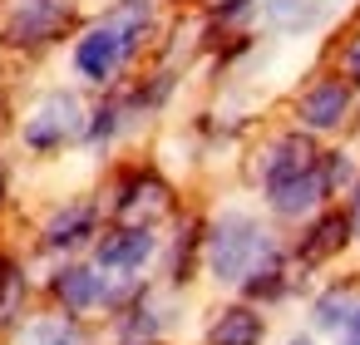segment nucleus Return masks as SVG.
Masks as SVG:
<instances>
[{"instance_id": "nucleus-16", "label": "nucleus", "mask_w": 360, "mask_h": 345, "mask_svg": "<svg viewBox=\"0 0 360 345\" xmlns=\"http://www.w3.org/2000/svg\"><path fill=\"white\" fill-rule=\"evenodd\" d=\"M350 217H355V232H360V188H355V212Z\"/></svg>"}, {"instance_id": "nucleus-8", "label": "nucleus", "mask_w": 360, "mask_h": 345, "mask_svg": "<svg viewBox=\"0 0 360 345\" xmlns=\"http://www.w3.org/2000/svg\"><path fill=\"white\" fill-rule=\"evenodd\" d=\"M262 340V315H252L247 306L222 311V320L212 325V345H257Z\"/></svg>"}, {"instance_id": "nucleus-14", "label": "nucleus", "mask_w": 360, "mask_h": 345, "mask_svg": "<svg viewBox=\"0 0 360 345\" xmlns=\"http://www.w3.org/2000/svg\"><path fill=\"white\" fill-rule=\"evenodd\" d=\"M345 70H350V74H355V79H360V45H355V50H350V55H345Z\"/></svg>"}, {"instance_id": "nucleus-6", "label": "nucleus", "mask_w": 360, "mask_h": 345, "mask_svg": "<svg viewBox=\"0 0 360 345\" xmlns=\"http://www.w3.org/2000/svg\"><path fill=\"white\" fill-rule=\"evenodd\" d=\"M55 296H60L70 311H89L104 291H99V276H94L89 266H65V271L55 276Z\"/></svg>"}, {"instance_id": "nucleus-9", "label": "nucleus", "mask_w": 360, "mask_h": 345, "mask_svg": "<svg viewBox=\"0 0 360 345\" xmlns=\"http://www.w3.org/2000/svg\"><path fill=\"white\" fill-rule=\"evenodd\" d=\"M20 345H84L79 325L65 320V315H50V320H30L20 330Z\"/></svg>"}, {"instance_id": "nucleus-2", "label": "nucleus", "mask_w": 360, "mask_h": 345, "mask_svg": "<svg viewBox=\"0 0 360 345\" xmlns=\"http://www.w3.org/2000/svg\"><path fill=\"white\" fill-rule=\"evenodd\" d=\"M75 134H79V104H75L70 94H50V99L30 114V124H25V143L40 148V153L60 148V143L75 138Z\"/></svg>"}, {"instance_id": "nucleus-1", "label": "nucleus", "mask_w": 360, "mask_h": 345, "mask_svg": "<svg viewBox=\"0 0 360 345\" xmlns=\"http://www.w3.org/2000/svg\"><path fill=\"white\" fill-rule=\"evenodd\" d=\"M262 261H271V247H266V237H262V227L252 217L232 212V217H222L212 227V237H207V266H212L217 281H247Z\"/></svg>"}, {"instance_id": "nucleus-3", "label": "nucleus", "mask_w": 360, "mask_h": 345, "mask_svg": "<svg viewBox=\"0 0 360 345\" xmlns=\"http://www.w3.org/2000/svg\"><path fill=\"white\" fill-rule=\"evenodd\" d=\"M321 193H326V178H321L316 168H306V173H296V178H281V183H266V197H271V207H276L281 217H301L306 207H316Z\"/></svg>"}, {"instance_id": "nucleus-13", "label": "nucleus", "mask_w": 360, "mask_h": 345, "mask_svg": "<svg viewBox=\"0 0 360 345\" xmlns=\"http://www.w3.org/2000/svg\"><path fill=\"white\" fill-rule=\"evenodd\" d=\"M345 227H350L345 217H326V222L316 227V242L306 247V256H321V252H330V247H340V242H345Z\"/></svg>"}, {"instance_id": "nucleus-10", "label": "nucleus", "mask_w": 360, "mask_h": 345, "mask_svg": "<svg viewBox=\"0 0 360 345\" xmlns=\"http://www.w3.org/2000/svg\"><path fill=\"white\" fill-rule=\"evenodd\" d=\"M266 20L276 30H306L316 25V6L311 0H266Z\"/></svg>"}, {"instance_id": "nucleus-17", "label": "nucleus", "mask_w": 360, "mask_h": 345, "mask_svg": "<svg viewBox=\"0 0 360 345\" xmlns=\"http://www.w3.org/2000/svg\"><path fill=\"white\" fill-rule=\"evenodd\" d=\"M291 345H311V340H291Z\"/></svg>"}, {"instance_id": "nucleus-7", "label": "nucleus", "mask_w": 360, "mask_h": 345, "mask_svg": "<svg viewBox=\"0 0 360 345\" xmlns=\"http://www.w3.org/2000/svg\"><path fill=\"white\" fill-rule=\"evenodd\" d=\"M306 168H316L311 143H306V138H281V143L271 148V158H266V183L296 178V173H306Z\"/></svg>"}, {"instance_id": "nucleus-18", "label": "nucleus", "mask_w": 360, "mask_h": 345, "mask_svg": "<svg viewBox=\"0 0 360 345\" xmlns=\"http://www.w3.org/2000/svg\"><path fill=\"white\" fill-rule=\"evenodd\" d=\"M355 345H360V335H355Z\"/></svg>"}, {"instance_id": "nucleus-11", "label": "nucleus", "mask_w": 360, "mask_h": 345, "mask_svg": "<svg viewBox=\"0 0 360 345\" xmlns=\"http://www.w3.org/2000/svg\"><path fill=\"white\" fill-rule=\"evenodd\" d=\"M89 222H94L89 207H70L65 217H55V227H50V247H75V242H84Z\"/></svg>"}, {"instance_id": "nucleus-12", "label": "nucleus", "mask_w": 360, "mask_h": 345, "mask_svg": "<svg viewBox=\"0 0 360 345\" xmlns=\"http://www.w3.org/2000/svg\"><path fill=\"white\" fill-rule=\"evenodd\" d=\"M350 311H355V306H350V296H345V291H330V296H321V301H316V325H321V330H335V325H345V320H350Z\"/></svg>"}, {"instance_id": "nucleus-4", "label": "nucleus", "mask_w": 360, "mask_h": 345, "mask_svg": "<svg viewBox=\"0 0 360 345\" xmlns=\"http://www.w3.org/2000/svg\"><path fill=\"white\" fill-rule=\"evenodd\" d=\"M148 252H153V237H148L143 227H124V232H114V237L99 242V266H109V271H134V266L148 261Z\"/></svg>"}, {"instance_id": "nucleus-15", "label": "nucleus", "mask_w": 360, "mask_h": 345, "mask_svg": "<svg viewBox=\"0 0 360 345\" xmlns=\"http://www.w3.org/2000/svg\"><path fill=\"white\" fill-rule=\"evenodd\" d=\"M350 335H360V306H355V315H350Z\"/></svg>"}, {"instance_id": "nucleus-5", "label": "nucleus", "mask_w": 360, "mask_h": 345, "mask_svg": "<svg viewBox=\"0 0 360 345\" xmlns=\"http://www.w3.org/2000/svg\"><path fill=\"white\" fill-rule=\"evenodd\" d=\"M345 104H350L345 84H316V89L301 99V124H306V129H335V124L345 119Z\"/></svg>"}]
</instances>
